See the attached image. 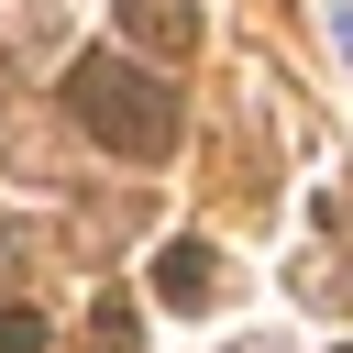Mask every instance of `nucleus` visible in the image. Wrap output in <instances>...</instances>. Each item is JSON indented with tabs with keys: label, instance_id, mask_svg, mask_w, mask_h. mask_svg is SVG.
<instances>
[{
	"label": "nucleus",
	"instance_id": "f257e3e1",
	"mask_svg": "<svg viewBox=\"0 0 353 353\" xmlns=\"http://www.w3.org/2000/svg\"><path fill=\"white\" fill-rule=\"evenodd\" d=\"M66 110H77L110 154H165V143H176V88L143 77L132 55H77V66H66Z\"/></svg>",
	"mask_w": 353,
	"mask_h": 353
},
{
	"label": "nucleus",
	"instance_id": "f03ea898",
	"mask_svg": "<svg viewBox=\"0 0 353 353\" xmlns=\"http://www.w3.org/2000/svg\"><path fill=\"white\" fill-rule=\"evenodd\" d=\"M154 298H165V309H210V298H221V254H210V243H165V254H154Z\"/></svg>",
	"mask_w": 353,
	"mask_h": 353
},
{
	"label": "nucleus",
	"instance_id": "7ed1b4c3",
	"mask_svg": "<svg viewBox=\"0 0 353 353\" xmlns=\"http://www.w3.org/2000/svg\"><path fill=\"white\" fill-rule=\"evenodd\" d=\"M121 33L132 44H188L199 33V0H121Z\"/></svg>",
	"mask_w": 353,
	"mask_h": 353
},
{
	"label": "nucleus",
	"instance_id": "20e7f679",
	"mask_svg": "<svg viewBox=\"0 0 353 353\" xmlns=\"http://www.w3.org/2000/svg\"><path fill=\"white\" fill-rule=\"evenodd\" d=\"M33 342H44V320L33 309H0V353H33Z\"/></svg>",
	"mask_w": 353,
	"mask_h": 353
},
{
	"label": "nucleus",
	"instance_id": "39448f33",
	"mask_svg": "<svg viewBox=\"0 0 353 353\" xmlns=\"http://www.w3.org/2000/svg\"><path fill=\"white\" fill-rule=\"evenodd\" d=\"M88 353H132V320H121V309H99V331H88Z\"/></svg>",
	"mask_w": 353,
	"mask_h": 353
},
{
	"label": "nucleus",
	"instance_id": "423d86ee",
	"mask_svg": "<svg viewBox=\"0 0 353 353\" xmlns=\"http://www.w3.org/2000/svg\"><path fill=\"white\" fill-rule=\"evenodd\" d=\"M331 44H342V66H353V0H331Z\"/></svg>",
	"mask_w": 353,
	"mask_h": 353
}]
</instances>
